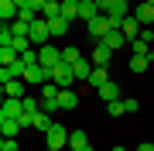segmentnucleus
<instances>
[{
  "mask_svg": "<svg viewBox=\"0 0 154 151\" xmlns=\"http://www.w3.org/2000/svg\"><path fill=\"white\" fill-rule=\"evenodd\" d=\"M45 141H48V151H62L69 144V131L62 127V124H51V127L45 131Z\"/></svg>",
  "mask_w": 154,
  "mask_h": 151,
  "instance_id": "nucleus-1",
  "label": "nucleus"
},
{
  "mask_svg": "<svg viewBox=\"0 0 154 151\" xmlns=\"http://www.w3.org/2000/svg\"><path fill=\"white\" fill-rule=\"evenodd\" d=\"M106 17H110V24H113V31H116L127 17H130V4H127V0H113V4L106 7Z\"/></svg>",
  "mask_w": 154,
  "mask_h": 151,
  "instance_id": "nucleus-2",
  "label": "nucleus"
},
{
  "mask_svg": "<svg viewBox=\"0 0 154 151\" xmlns=\"http://www.w3.org/2000/svg\"><path fill=\"white\" fill-rule=\"evenodd\" d=\"M51 83H58L62 90H72V83H75V72H72L69 62H58V65L51 69Z\"/></svg>",
  "mask_w": 154,
  "mask_h": 151,
  "instance_id": "nucleus-3",
  "label": "nucleus"
},
{
  "mask_svg": "<svg viewBox=\"0 0 154 151\" xmlns=\"http://www.w3.org/2000/svg\"><path fill=\"white\" fill-rule=\"evenodd\" d=\"M24 83H28V86H45V83H51V69H48V65H28Z\"/></svg>",
  "mask_w": 154,
  "mask_h": 151,
  "instance_id": "nucleus-4",
  "label": "nucleus"
},
{
  "mask_svg": "<svg viewBox=\"0 0 154 151\" xmlns=\"http://www.w3.org/2000/svg\"><path fill=\"white\" fill-rule=\"evenodd\" d=\"M86 28H89V38H93V41H103L106 34L113 31V24H110V17H106V14H99L96 21H89V24H86Z\"/></svg>",
  "mask_w": 154,
  "mask_h": 151,
  "instance_id": "nucleus-5",
  "label": "nucleus"
},
{
  "mask_svg": "<svg viewBox=\"0 0 154 151\" xmlns=\"http://www.w3.org/2000/svg\"><path fill=\"white\" fill-rule=\"evenodd\" d=\"M48 38H51L48 21H45V17H38V21L31 24V45H34V48H41V45H48Z\"/></svg>",
  "mask_w": 154,
  "mask_h": 151,
  "instance_id": "nucleus-6",
  "label": "nucleus"
},
{
  "mask_svg": "<svg viewBox=\"0 0 154 151\" xmlns=\"http://www.w3.org/2000/svg\"><path fill=\"white\" fill-rule=\"evenodd\" d=\"M38 62H41V65H48V69H55L58 62H62V48H51V45H41V48H38Z\"/></svg>",
  "mask_w": 154,
  "mask_h": 151,
  "instance_id": "nucleus-7",
  "label": "nucleus"
},
{
  "mask_svg": "<svg viewBox=\"0 0 154 151\" xmlns=\"http://www.w3.org/2000/svg\"><path fill=\"white\" fill-rule=\"evenodd\" d=\"M0 117H14V120H21V117H24V100H11V96H4Z\"/></svg>",
  "mask_w": 154,
  "mask_h": 151,
  "instance_id": "nucleus-8",
  "label": "nucleus"
},
{
  "mask_svg": "<svg viewBox=\"0 0 154 151\" xmlns=\"http://www.w3.org/2000/svg\"><path fill=\"white\" fill-rule=\"evenodd\" d=\"M120 31L127 34V41H134V38H140V31H144V24H140V21H137V17H134V14H130V17H127V21L120 24Z\"/></svg>",
  "mask_w": 154,
  "mask_h": 151,
  "instance_id": "nucleus-9",
  "label": "nucleus"
},
{
  "mask_svg": "<svg viewBox=\"0 0 154 151\" xmlns=\"http://www.w3.org/2000/svg\"><path fill=\"white\" fill-rule=\"evenodd\" d=\"M103 45H106V48H113V52H120V48H127V45H130V41H127V34L116 28V31H110V34L103 38Z\"/></svg>",
  "mask_w": 154,
  "mask_h": 151,
  "instance_id": "nucleus-10",
  "label": "nucleus"
},
{
  "mask_svg": "<svg viewBox=\"0 0 154 151\" xmlns=\"http://www.w3.org/2000/svg\"><path fill=\"white\" fill-rule=\"evenodd\" d=\"M99 14H103V11H99V4H96V0H82V7H79V21H96V17Z\"/></svg>",
  "mask_w": 154,
  "mask_h": 151,
  "instance_id": "nucleus-11",
  "label": "nucleus"
},
{
  "mask_svg": "<svg viewBox=\"0 0 154 151\" xmlns=\"http://www.w3.org/2000/svg\"><path fill=\"white\" fill-rule=\"evenodd\" d=\"M96 93H99V100H103V103H113V100H120V86H116L113 79H110V83H103Z\"/></svg>",
  "mask_w": 154,
  "mask_h": 151,
  "instance_id": "nucleus-12",
  "label": "nucleus"
},
{
  "mask_svg": "<svg viewBox=\"0 0 154 151\" xmlns=\"http://www.w3.org/2000/svg\"><path fill=\"white\" fill-rule=\"evenodd\" d=\"M4 96H11V100H24V79H11V83H4Z\"/></svg>",
  "mask_w": 154,
  "mask_h": 151,
  "instance_id": "nucleus-13",
  "label": "nucleus"
},
{
  "mask_svg": "<svg viewBox=\"0 0 154 151\" xmlns=\"http://www.w3.org/2000/svg\"><path fill=\"white\" fill-rule=\"evenodd\" d=\"M110 58H113V48H106L103 41H96V48H93V65H106Z\"/></svg>",
  "mask_w": 154,
  "mask_h": 151,
  "instance_id": "nucleus-14",
  "label": "nucleus"
},
{
  "mask_svg": "<svg viewBox=\"0 0 154 151\" xmlns=\"http://www.w3.org/2000/svg\"><path fill=\"white\" fill-rule=\"evenodd\" d=\"M58 106H62V110H75V106H79V93L75 90H62L58 93Z\"/></svg>",
  "mask_w": 154,
  "mask_h": 151,
  "instance_id": "nucleus-15",
  "label": "nucleus"
},
{
  "mask_svg": "<svg viewBox=\"0 0 154 151\" xmlns=\"http://www.w3.org/2000/svg\"><path fill=\"white\" fill-rule=\"evenodd\" d=\"M134 17H137L144 28H154V7H151V4H140L137 11H134Z\"/></svg>",
  "mask_w": 154,
  "mask_h": 151,
  "instance_id": "nucleus-16",
  "label": "nucleus"
},
{
  "mask_svg": "<svg viewBox=\"0 0 154 151\" xmlns=\"http://www.w3.org/2000/svg\"><path fill=\"white\" fill-rule=\"evenodd\" d=\"M103 83H110V72H106V65H96L86 86H93V90H99V86H103Z\"/></svg>",
  "mask_w": 154,
  "mask_h": 151,
  "instance_id": "nucleus-17",
  "label": "nucleus"
},
{
  "mask_svg": "<svg viewBox=\"0 0 154 151\" xmlns=\"http://www.w3.org/2000/svg\"><path fill=\"white\" fill-rule=\"evenodd\" d=\"M93 69H96V65H89V58H79L75 65H72V72H75V79H82V83H89Z\"/></svg>",
  "mask_w": 154,
  "mask_h": 151,
  "instance_id": "nucleus-18",
  "label": "nucleus"
},
{
  "mask_svg": "<svg viewBox=\"0 0 154 151\" xmlns=\"http://www.w3.org/2000/svg\"><path fill=\"white\" fill-rule=\"evenodd\" d=\"M0 131H4V137H17V131H24V127L14 117H0Z\"/></svg>",
  "mask_w": 154,
  "mask_h": 151,
  "instance_id": "nucleus-19",
  "label": "nucleus"
},
{
  "mask_svg": "<svg viewBox=\"0 0 154 151\" xmlns=\"http://www.w3.org/2000/svg\"><path fill=\"white\" fill-rule=\"evenodd\" d=\"M69 148H72V151L89 148V134H86V131H72V134H69Z\"/></svg>",
  "mask_w": 154,
  "mask_h": 151,
  "instance_id": "nucleus-20",
  "label": "nucleus"
},
{
  "mask_svg": "<svg viewBox=\"0 0 154 151\" xmlns=\"http://www.w3.org/2000/svg\"><path fill=\"white\" fill-rule=\"evenodd\" d=\"M79 7H82V0H62V17H65V21H75Z\"/></svg>",
  "mask_w": 154,
  "mask_h": 151,
  "instance_id": "nucleus-21",
  "label": "nucleus"
},
{
  "mask_svg": "<svg viewBox=\"0 0 154 151\" xmlns=\"http://www.w3.org/2000/svg\"><path fill=\"white\" fill-rule=\"evenodd\" d=\"M48 31H51V38H62V34L69 31V21H65V17H51V21H48Z\"/></svg>",
  "mask_w": 154,
  "mask_h": 151,
  "instance_id": "nucleus-22",
  "label": "nucleus"
},
{
  "mask_svg": "<svg viewBox=\"0 0 154 151\" xmlns=\"http://www.w3.org/2000/svg\"><path fill=\"white\" fill-rule=\"evenodd\" d=\"M45 21H51V17H62V0H48L45 4V11H41Z\"/></svg>",
  "mask_w": 154,
  "mask_h": 151,
  "instance_id": "nucleus-23",
  "label": "nucleus"
},
{
  "mask_svg": "<svg viewBox=\"0 0 154 151\" xmlns=\"http://www.w3.org/2000/svg\"><path fill=\"white\" fill-rule=\"evenodd\" d=\"M147 69H151V58L147 55H134L130 58V72H147Z\"/></svg>",
  "mask_w": 154,
  "mask_h": 151,
  "instance_id": "nucleus-24",
  "label": "nucleus"
},
{
  "mask_svg": "<svg viewBox=\"0 0 154 151\" xmlns=\"http://www.w3.org/2000/svg\"><path fill=\"white\" fill-rule=\"evenodd\" d=\"M58 93H62L58 83H45L41 86V100H58Z\"/></svg>",
  "mask_w": 154,
  "mask_h": 151,
  "instance_id": "nucleus-25",
  "label": "nucleus"
},
{
  "mask_svg": "<svg viewBox=\"0 0 154 151\" xmlns=\"http://www.w3.org/2000/svg\"><path fill=\"white\" fill-rule=\"evenodd\" d=\"M48 127H51V113H45V110L34 113V131H48Z\"/></svg>",
  "mask_w": 154,
  "mask_h": 151,
  "instance_id": "nucleus-26",
  "label": "nucleus"
},
{
  "mask_svg": "<svg viewBox=\"0 0 154 151\" xmlns=\"http://www.w3.org/2000/svg\"><path fill=\"white\" fill-rule=\"evenodd\" d=\"M106 113H110V117H123V113H127V103H123V100L106 103Z\"/></svg>",
  "mask_w": 154,
  "mask_h": 151,
  "instance_id": "nucleus-27",
  "label": "nucleus"
},
{
  "mask_svg": "<svg viewBox=\"0 0 154 151\" xmlns=\"http://www.w3.org/2000/svg\"><path fill=\"white\" fill-rule=\"evenodd\" d=\"M14 45V31H11V24H4L0 28V48H11Z\"/></svg>",
  "mask_w": 154,
  "mask_h": 151,
  "instance_id": "nucleus-28",
  "label": "nucleus"
},
{
  "mask_svg": "<svg viewBox=\"0 0 154 151\" xmlns=\"http://www.w3.org/2000/svg\"><path fill=\"white\" fill-rule=\"evenodd\" d=\"M79 58H82V52H79V48H62V62H69V65H75Z\"/></svg>",
  "mask_w": 154,
  "mask_h": 151,
  "instance_id": "nucleus-29",
  "label": "nucleus"
},
{
  "mask_svg": "<svg viewBox=\"0 0 154 151\" xmlns=\"http://www.w3.org/2000/svg\"><path fill=\"white\" fill-rule=\"evenodd\" d=\"M17 58H21V55H17V48H0V62H4V65H14Z\"/></svg>",
  "mask_w": 154,
  "mask_h": 151,
  "instance_id": "nucleus-30",
  "label": "nucleus"
},
{
  "mask_svg": "<svg viewBox=\"0 0 154 151\" xmlns=\"http://www.w3.org/2000/svg\"><path fill=\"white\" fill-rule=\"evenodd\" d=\"M21 62H24V65H41V62H38V48L24 52V55H21Z\"/></svg>",
  "mask_w": 154,
  "mask_h": 151,
  "instance_id": "nucleus-31",
  "label": "nucleus"
},
{
  "mask_svg": "<svg viewBox=\"0 0 154 151\" xmlns=\"http://www.w3.org/2000/svg\"><path fill=\"white\" fill-rule=\"evenodd\" d=\"M24 113H41V103H34V96H24Z\"/></svg>",
  "mask_w": 154,
  "mask_h": 151,
  "instance_id": "nucleus-32",
  "label": "nucleus"
},
{
  "mask_svg": "<svg viewBox=\"0 0 154 151\" xmlns=\"http://www.w3.org/2000/svg\"><path fill=\"white\" fill-rule=\"evenodd\" d=\"M0 151H17V137H4L0 141Z\"/></svg>",
  "mask_w": 154,
  "mask_h": 151,
  "instance_id": "nucleus-33",
  "label": "nucleus"
},
{
  "mask_svg": "<svg viewBox=\"0 0 154 151\" xmlns=\"http://www.w3.org/2000/svg\"><path fill=\"white\" fill-rule=\"evenodd\" d=\"M123 103H127V113H137V110H140V103H137V100H123Z\"/></svg>",
  "mask_w": 154,
  "mask_h": 151,
  "instance_id": "nucleus-34",
  "label": "nucleus"
},
{
  "mask_svg": "<svg viewBox=\"0 0 154 151\" xmlns=\"http://www.w3.org/2000/svg\"><path fill=\"white\" fill-rule=\"evenodd\" d=\"M137 151H154V144H151V141H140V148Z\"/></svg>",
  "mask_w": 154,
  "mask_h": 151,
  "instance_id": "nucleus-35",
  "label": "nucleus"
},
{
  "mask_svg": "<svg viewBox=\"0 0 154 151\" xmlns=\"http://www.w3.org/2000/svg\"><path fill=\"white\" fill-rule=\"evenodd\" d=\"M147 58H151V65H154V48H151V55H147Z\"/></svg>",
  "mask_w": 154,
  "mask_h": 151,
  "instance_id": "nucleus-36",
  "label": "nucleus"
},
{
  "mask_svg": "<svg viewBox=\"0 0 154 151\" xmlns=\"http://www.w3.org/2000/svg\"><path fill=\"white\" fill-rule=\"evenodd\" d=\"M144 4H151V7H154V0H144Z\"/></svg>",
  "mask_w": 154,
  "mask_h": 151,
  "instance_id": "nucleus-37",
  "label": "nucleus"
},
{
  "mask_svg": "<svg viewBox=\"0 0 154 151\" xmlns=\"http://www.w3.org/2000/svg\"><path fill=\"white\" fill-rule=\"evenodd\" d=\"M82 151H93V144H89V148H82Z\"/></svg>",
  "mask_w": 154,
  "mask_h": 151,
  "instance_id": "nucleus-38",
  "label": "nucleus"
},
{
  "mask_svg": "<svg viewBox=\"0 0 154 151\" xmlns=\"http://www.w3.org/2000/svg\"><path fill=\"white\" fill-rule=\"evenodd\" d=\"M113 151H127V148H113Z\"/></svg>",
  "mask_w": 154,
  "mask_h": 151,
  "instance_id": "nucleus-39",
  "label": "nucleus"
},
{
  "mask_svg": "<svg viewBox=\"0 0 154 151\" xmlns=\"http://www.w3.org/2000/svg\"><path fill=\"white\" fill-rule=\"evenodd\" d=\"M151 41H154V34H151Z\"/></svg>",
  "mask_w": 154,
  "mask_h": 151,
  "instance_id": "nucleus-40",
  "label": "nucleus"
},
{
  "mask_svg": "<svg viewBox=\"0 0 154 151\" xmlns=\"http://www.w3.org/2000/svg\"><path fill=\"white\" fill-rule=\"evenodd\" d=\"M127 4H130V0H127Z\"/></svg>",
  "mask_w": 154,
  "mask_h": 151,
  "instance_id": "nucleus-41",
  "label": "nucleus"
}]
</instances>
